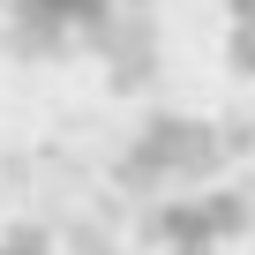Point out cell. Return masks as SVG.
Returning <instances> with one entry per match:
<instances>
[{"label": "cell", "instance_id": "6da1fadb", "mask_svg": "<svg viewBox=\"0 0 255 255\" xmlns=\"http://www.w3.org/2000/svg\"><path fill=\"white\" fill-rule=\"evenodd\" d=\"M113 8H120V0H0V15H8L23 38H83Z\"/></svg>", "mask_w": 255, "mask_h": 255}, {"label": "cell", "instance_id": "7a4b0ae2", "mask_svg": "<svg viewBox=\"0 0 255 255\" xmlns=\"http://www.w3.org/2000/svg\"><path fill=\"white\" fill-rule=\"evenodd\" d=\"M0 255H53L38 233H0Z\"/></svg>", "mask_w": 255, "mask_h": 255}]
</instances>
